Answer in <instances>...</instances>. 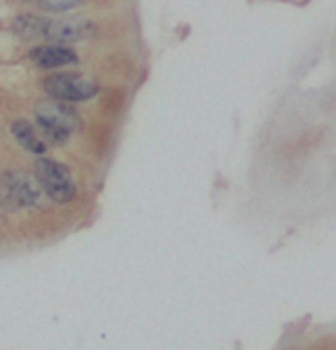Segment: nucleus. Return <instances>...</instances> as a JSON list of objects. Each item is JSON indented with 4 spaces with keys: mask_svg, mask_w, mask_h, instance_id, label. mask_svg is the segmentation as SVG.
<instances>
[{
    "mask_svg": "<svg viewBox=\"0 0 336 350\" xmlns=\"http://www.w3.org/2000/svg\"><path fill=\"white\" fill-rule=\"evenodd\" d=\"M40 184L36 176L21 170H10L0 174V202L5 207L21 209V207H34L40 200Z\"/></svg>",
    "mask_w": 336,
    "mask_h": 350,
    "instance_id": "obj_4",
    "label": "nucleus"
},
{
    "mask_svg": "<svg viewBox=\"0 0 336 350\" xmlns=\"http://www.w3.org/2000/svg\"><path fill=\"white\" fill-rule=\"evenodd\" d=\"M31 62L36 66L45 68V71H54V68H64V66H73L78 64V52H73L66 45H40L31 50Z\"/></svg>",
    "mask_w": 336,
    "mask_h": 350,
    "instance_id": "obj_6",
    "label": "nucleus"
},
{
    "mask_svg": "<svg viewBox=\"0 0 336 350\" xmlns=\"http://www.w3.org/2000/svg\"><path fill=\"white\" fill-rule=\"evenodd\" d=\"M94 31L96 24L85 17H59V19H45L42 38L52 40L54 45H66V42H78L94 36Z\"/></svg>",
    "mask_w": 336,
    "mask_h": 350,
    "instance_id": "obj_5",
    "label": "nucleus"
},
{
    "mask_svg": "<svg viewBox=\"0 0 336 350\" xmlns=\"http://www.w3.org/2000/svg\"><path fill=\"white\" fill-rule=\"evenodd\" d=\"M12 134H14V139L24 146L29 153H34V155H42L47 150V142L42 139V134L38 132V127H34L31 122H26V120H17L12 125Z\"/></svg>",
    "mask_w": 336,
    "mask_h": 350,
    "instance_id": "obj_7",
    "label": "nucleus"
},
{
    "mask_svg": "<svg viewBox=\"0 0 336 350\" xmlns=\"http://www.w3.org/2000/svg\"><path fill=\"white\" fill-rule=\"evenodd\" d=\"M36 3L47 12H66V10L78 8L83 0H36Z\"/></svg>",
    "mask_w": 336,
    "mask_h": 350,
    "instance_id": "obj_9",
    "label": "nucleus"
},
{
    "mask_svg": "<svg viewBox=\"0 0 336 350\" xmlns=\"http://www.w3.org/2000/svg\"><path fill=\"white\" fill-rule=\"evenodd\" d=\"M36 181L40 184V191L47 193L52 202L66 204L75 198V181L71 172L62 163L50 158L36 160Z\"/></svg>",
    "mask_w": 336,
    "mask_h": 350,
    "instance_id": "obj_2",
    "label": "nucleus"
},
{
    "mask_svg": "<svg viewBox=\"0 0 336 350\" xmlns=\"http://www.w3.org/2000/svg\"><path fill=\"white\" fill-rule=\"evenodd\" d=\"M36 122L42 139L52 144H66L68 137L80 127V118L73 106L57 99H45L36 106Z\"/></svg>",
    "mask_w": 336,
    "mask_h": 350,
    "instance_id": "obj_1",
    "label": "nucleus"
},
{
    "mask_svg": "<svg viewBox=\"0 0 336 350\" xmlns=\"http://www.w3.org/2000/svg\"><path fill=\"white\" fill-rule=\"evenodd\" d=\"M42 29H45V17H36V14H26L14 21V33L19 38L42 36Z\"/></svg>",
    "mask_w": 336,
    "mask_h": 350,
    "instance_id": "obj_8",
    "label": "nucleus"
},
{
    "mask_svg": "<svg viewBox=\"0 0 336 350\" xmlns=\"http://www.w3.org/2000/svg\"><path fill=\"white\" fill-rule=\"evenodd\" d=\"M45 92L64 104H75V101H88L99 94V85L83 73H52L42 80Z\"/></svg>",
    "mask_w": 336,
    "mask_h": 350,
    "instance_id": "obj_3",
    "label": "nucleus"
}]
</instances>
